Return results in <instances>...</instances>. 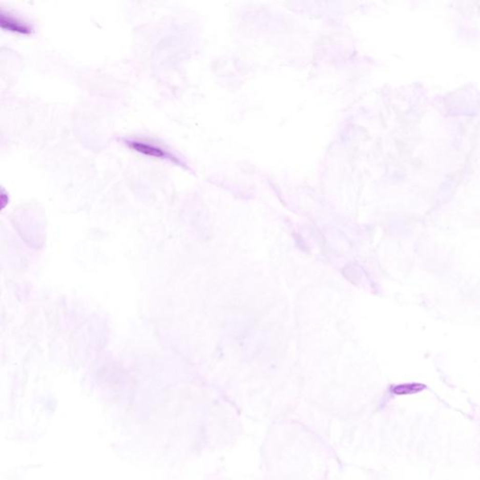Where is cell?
Instances as JSON below:
<instances>
[{
  "instance_id": "cell-2",
  "label": "cell",
  "mask_w": 480,
  "mask_h": 480,
  "mask_svg": "<svg viewBox=\"0 0 480 480\" xmlns=\"http://www.w3.org/2000/svg\"><path fill=\"white\" fill-rule=\"evenodd\" d=\"M0 25L2 29L9 30L11 32L24 35H29L31 33V28H29L28 25L18 20L17 18L11 16L10 14H6L3 11H1L0 15Z\"/></svg>"
},
{
  "instance_id": "cell-1",
  "label": "cell",
  "mask_w": 480,
  "mask_h": 480,
  "mask_svg": "<svg viewBox=\"0 0 480 480\" xmlns=\"http://www.w3.org/2000/svg\"><path fill=\"white\" fill-rule=\"evenodd\" d=\"M125 143L127 144L128 147L130 149H133L134 151L138 152V153H141V154L144 155V156H149V157H154V158H157V159H168V160H172L174 162H178V160H177V158L175 156L166 151L163 149H161L160 147H157L153 144H149V143H145V142H142V141H137V140H125Z\"/></svg>"
}]
</instances>
